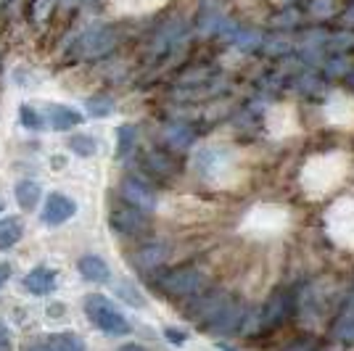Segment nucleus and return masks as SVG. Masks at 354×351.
<instances>
[{"label":"nucleus","instance_id":"1","mask_svg":"<svg viewBox=\"0 0 354 351\" xmlns=\"http://www.w3.org/2000/svg\"><path fill=\"white\" fill-rule=\"evenodd\" d=\"M85 312H88L90 322L106 336H127L130 333V322L124 320V314L101 293H93L85 298Z\"/></svg>","mask_w":354,"mask_h":351},{"label":"nucleus","instance_id":"2","mask_svg":"<svg viewBox=\"0 0 354 351\" xmlns=\"http://www.w3.org/2000/svg\"><path fill=\"white\" fill-rule=\"evenodd\" d=\"M204 283L207 278L196 267H180V269L164 272L162 278L156 280V288L169 298H191L204 291Z\"/></svg>","mask_w":354,"mask_h":351},{"label":"nucleus","instance_id":"3","mask_svg":"<svg viewBox=\"0 0 354 351\" xmlns=\"http://www.w3.org/2000/svg\"><path fill=\"white\" fill-rule=\"evenodd\" d=\"M114 45H117L114 30H109V27H90L74 43V56H80V59H101Z\"/></svg>","mask_w":354,"mask_h":351},{"label":"nucleus","instance_id":"4","mask_svg":"<svg viewBox=\"0 0 354 351\" xmlns=\"http://www.w3.org/2000/svg\"><path fill=\"white\" fill-rule=\"evenodd\" d=\"M296 309V301H294V291H288V288H278V291L272 293L270 298H267V304L259 309V328L265 325V328H275V325H281L286 322L291 314H294Z\"/></svg>","mask_w":354,"mask_h":351},{"label":"nucleus","instance_id":"5","mask_svg":"<svg viewBox=\"0 0 354 351\" xmlns=\"http://www.w3.org/2000/svg\"><path fill=\"white\" fill-rule=\"evenodd\" d=\"M243 317H246L243 301L227 293V298H225L222 309L217 312V317L209 322L207 333H214V336H230V333H238L241 325H243Z\"/></svg>","mask_w":354,"mask_h":351},{"label":"nucleus","instance_id":"6","mask_svg":"<svg viewBox=\"0 0 354 351\" xmlns=\"http://www.w3.org/2000/svg\"><path fill=\"white\" fill-rule=\"evenodd\" d=\"M109 222H111V227L122 235H140V233H146V227H148L146 211L135 209V206H130L127 201H119V204L111 209Z\"/></svg>","mask_w":354,"mask_h":351},{"label":"nucleus","instance_id":"7","mask_svg":"<svg viewBox=\"0 0 354 351\" xmlns=\"http://www.w3.org/2000/svg\"><path fill=\"white\" fill-rule=\"evenodd\" d=\"M122 198L130 206L140 209V211H153L156 209V193L140 177H124L122 180Z\"/></svg>","mask_w":354,"mask_h":351},{"label":"nucleus","instance_id":"8","mask_svg":"<svg viewBox=\"0 0 354 351\" xmlns=\"http://www.w3.org/2000/svg\"><path fill=\"white\" fill-rule=\"evenodd\" d=\"M74 214H77V204H74L69 196H64V193H50L48 198H45V206H43V222L45 225H64L66 220H72Z\"/></svg>","mask_w":354,"mask_h":351},{"label":"nucleus","instance_id":"9","mask_svg":"<svg viewBox=\"0 0 354 351\" xmlns=\"http://www.w3.org/2000/svg\"><path fill=\"white\" fill-rule=\"evenodd\" d=\"M143 169L153 180H169L177 172V161L164 151H151L143 156Z\"/></svg>","mask_w":354,"mask_h":351},{"label":"nucleus","instance_id":"10","mask_svg":"<svg viewBox=\"0 0 354 351\" xmlns=\"http://www.w3.org/2000/svg\"><path fill=\"white\" fill-rule=\"evenodd\" d=\"M45 119H48V124L53 130H61V132L82 124V114L77 108H72V106H59V103H53V106L45 108Z\"/></svg>","mask_w":354,"mask_h":351},{"label":"nucleus","instance_id":"11","mask_svg":"<svg viewBox=\"0 0 354 351\" xmlns=\"http://www.w3.org/2000/svg\"><path fill=\"white\" fill-rule=\"evenodd\" d=\"M24 288L32 296H48V293L56 291V272L48 269V267H37L24 278Z\"/></svg>","mask_w":354,"mask_h":351},{"label":"nucleus","instance_id":"12","mask_svg":"<svg viewBox=\"0 0 354 351\" xmlns=\"http://www.w3.org/2000/svg\"><path fill=\"white\" fill-rule=\"evenodd\" d=\"M77 267H80V275L88 280V283H106V280L111 278V272H109V264H106L101 256H95V254H88V256H82Z\"/></svg>","mask_w":354,"mask_h":351},{"label":"nucleus","instance_id":"13","mask_svg":"<svg viewBox=\"0 0 354 351\" xmlns=\"http://www.w3.org/2000/svg\"><path fill=\"white\" fill-rule=\"evenodd\" d=\"M164 140H167V146L175 148V151H185V148L193 146L196 132L188 124H183V122H172V124L164 127Z\"/></svg>","mask_w":354,"mask_h":351},{"label":"nucleus","instance_id":"14","mask_svg":"<svg viewBox=\"0 0 354 351\" xmlns=\"http://www.w3.org/2000/svg\"><path fill=\"white\" fill-rule=\"evenodd\" d=\"M24 233V225L19 217H3L0 220V249H11L21 240Z\"/></svg>","mask_w":354,"mask_h":351},{"label":"nucleus","instance_id":"15","mask_svg":"<svg viewBox=\"0 0 354 351\" xmlns=\"http://www.w3.org/2000/svg\"><path fill=\"white\" fill-rule=\"evenodd\" d=\"M14 193H16V201H19V206H21L24 211L35 209V206H37V201H40V196H43L40 185H37L35 180H21V182L16 185Z\"/></svg>","mask_w":354,"mask_h":351},{"label":"nucleus","instance_id":"16","mask_svg":"<svg viewBox=\"0 0 354 351\" xmlns=\"http://www.w3.org/2000/svg\"><path fill=\"white\" fill-rule=\"evenodd\" d=\"M341 0H310L307 3V14L315 21H330L333 16H339Z\"/></svg>","mask_w":354,"mask_h":351},{"label":"nucleus","instance_id":"17","mask_svg":"<svg viewBox=\"0 0 354 351\" xmlns=\"http://www.w3.org/2000/svg\"><path fill=\"white\" fill-rule=\"evenodd\" d=\"M301 19H304V14L299 8H283L270 19V27L275 32H291L301 24Z\"/></svg>","mask_w":354,"mask_h":351},{"label":"nucleus","instance_id":"18","mask_svg":"<svg viewBox=\"0 0 354 351\" xmlns=\"http://www.w3.org/2000/svg\"><path fill=\"white\" fill-rule=\"evenodd\" d=\"M259 48L265 50L267 56H291V53H294V43L288 40L286 32H278V35H272V37L262 40Z\"/></svg>","mask_w":354,"mask_h":351},{"label":"nucleus","instance_id":"19","mask_svg":"<svg viewBox=\"0 0 354 351\" xmlns=\"http://www.w3.org/2000/svg\"><path fill=\"white\" fill-rule=\"evenodd\" d=\"M325 50H330V53H349V50H354V30L330 32Z\"/></svg>","mask_w":354,"mask_h":351},{"label":"nucleus","instance_id":"20","mask_svg":"<svg viewBox=\"0 0 354 351\" xmlns=\"http://www.w3.org/2000/svg\"><path fill=\"white\" fill-rule=\"evenodd\" d=\"M45 346H48V351H88L85 343L72 333H53Z\"/></svg>","mask_w":354,"mask_h":351},{"label":"nucleus","instance_id":"21","mask_svg":"<svg viewBox=\"0 0 354 351\" xmlns=\"http://www.w3.org/2000/svg\"><path fill=\"white\" fill-rule=\"evenodd\" d=\"M325 77H346L349 74V64H346V53H336L330 59L323 61Z\"/></svg>","mask_w":354,"mask_h":351},{"label":"nucleus","instance_id":"22","mask_svg":"<svg viewBox=\"0 0 354 351\" xmlns=\"http://www.w3.org/2000/svg\"><path fill=\"white\" fill-rule=\"evenodd\" d=\"M88 111L93 117H106V114L114 111V101L109 95H93L88 101Z\"/></svg>","mask_w":354,"mask_h":351},{"label":"nucleus","instance_id":"23","mask_svg":"<svg viewBox=\"0 0 354 351\" xmlns=\"http://www.w3.org/2000/svg\"><path fill=\"white\" fill-rule=\"evenodd\" d=\"M19 122L27 127V130H40L45 124V119L32 108V106H19Z\"/></svg>","mask_w":354,"mask_h":351},{"label":"nucleus","instance_id":"24","mask_svg":"<svg viewBox=\"0 0 354 351\" xmlns=\"http://www.w3.org/2000/svg\"><path fill=\"white\" fill-rule=\"evenodd\" d=\"M117 137H119V143H117V156H124L130 148H133L135 143V127L133 124H122L117 130Z\"/></svg>","mask_w":354,"mask_h":351},{"label":"nucleus","instance_id":"25","mask_svg":"<svg viewBox=\"0 0 354 351\" xmlns=\"http://www.w3.org/2000/svg\"><path fill=\"white\" fill-rule=\"evenodd\" d=\"M69 146H72V151L74 153H80V156H93L95 148H98L90 135H74L72 140H69Z\"/></svg>","mask_w":354,"mask_h":351},{"label":"nucleus","instance_id":"26","mask_svg":"<svg viewBox=\"0 0 354 351\" xmlns=\"http://www.w3.org/2000/svg\"><path fill=\"white\" fill-rule=\"evenodd\" d=\"M162 259H164V251L162 249L156 251V246H148L146 251H140V254L135 256V262L140 264L143 269H148V267H156V264H162Z\"/></svg>","mask_w":354,"mask_h":351},{"label":"nucleus","instance_id":"27","mask_svg":"<svg viewBox=\"0 0 354 351\" xmlns=\"http://www.w3.org/2000/svg\"><path fill=\"white\" fill-rule=\"evenodd\" d=\"M119 296H122V298H127L130 304H138V307L143 304V296L135 291L130 283H122V285H119Z\"/></svg>","mask_w":354,"mask_h":351},{"label":"nucleus","instance_id":"28","mask_svg":"<svg viewBox=\"0 0 354 351\" xmlns=\"http://www.w3.org/2000/svg\"><path fill=\"white\" fill-rule=\"evenodd\" d=\"M341 24H344V30H354V0H349L346 6H341Z\"/></svg>","mask_w":354,"mask_h":351},{"label":"nucleus","instance_id":"29","mask_svg":"<svg viewBox=\"0 0 354 351\" xmlns=\"http://www.w3.org/2000/svg\"><path fill=\"white\" fill-rule=\"evenodd\" d=\"M0 351H14V338H11V330L3 320H0Z\"/></svg>","mask_w":354,"mask_h":351},{"label":"nucleus","instance_id":"30","mask_svg":"<svg viewBox=\"0 0 354 351\" xmlns=\"http://www.w3.org/2000/svg\"><path fill=\"white\" fill-rule=\"evenodd\" d=\"M286 351H317V343H315L312 338H307V341H296V343H291Z\"/></svg>","mask_w":354,"mask_h":351},{"label":"nucleus","instance_id":"31","mask_svg":"<svg viewBox=\"0 0 354 351\" xmlns=\"http://www.w3.org/2000/svg\"><path fill=\"white\" fill-rule=\"evenodd\" d=\"M8 278H11V264L8 262H0V288L8 283Z\"/></svg>","mask_w":354,"mask_h":351},{"label":"nucleus","instance_id":"32","mask_svg":"<svg viewBox=\"0 0 354 351\" xmlns=\"http://www.w3.org/2000/svg\"><path fill=\"white\" fill-rule=\"evenodd\" d=\"M164 336L169 338L172 343H183V341H185V333H180V330H175V328H167V333H164Z\"/></svg>","mask_w":354,"mask_h":351},{"label":"nucleus","instance_id":"33","mask_svg":"<svg viewBox=\"0 0 354 351\" xmlns=\"http://www.w3.org/2000/svg\"><path fill=\"white\" fill-rule=\"evenodd\" d=\"M119 351H148L146 346H140V343H124Z\"/></svg>","mask_w":354,"mask_h":351},{"label":"nucleus","instance_id":"34","mask_svg":"<svg viewBox=\"0 0 354 351\" xmlns=\"http://www.w3.org/2000/svg\"><path fill=\"white\" fill-rule=\"evenodd\" d=\"M27 351H48V346H43V343H35V346H30Z\"/></svg>","mask_w":354,"mask_h":351},{"label":"nucleus","instance_id":"35","mask_svg":"<svg viewBox=\"0 0 354 351\" xmlns=\"http://www.w3.org/2000/svg\"><path fill=\"white\" fill-rule=\"evenodd\" d=\"M346 77H349V85L354 88V69H349V74H346Z\"/></svg>","mask_w":354,"mask_h":351},{"label":"nucleus","instance_id":"36","mask_svg":"<svg viewBox=\"0 0 354 351\" xmlns=\"http://www.w3.org/2000/svg\"><path fill=\"white\" fill-rule=\"evenodd\" d=\"M0 209H3V198H0Z\"/></svg>","mask_w":354,"mask_h":351}]
</instances>
